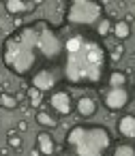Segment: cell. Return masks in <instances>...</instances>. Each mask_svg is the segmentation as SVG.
<instances>
[{
  "label": "cell",
  "instance_id": "1",
  "mask_svg": "<svg viewBox=\"0 0 135 156\" xmlns=\"http://www.w3.org/2000/svg\"><path fill=\"white\" fill-rule=\"evenodd\" d=\"M64 39L47 20H35L15 28L0 47L2 64L15 77H30L45 66H60Z\"/></svg>",
  "mask_w": 135,
  "mask_h": 156
},
{
  "label": "cell",
  "instance_id": "2",
  "mask_svg": "<svg viewBox=\"0 0 135 156\" xmlns=\"http://www.w3.org/2000/svg\"><path fill=\"white\" fill-rule=\"evenodd\" d=\"M62 81L73 88H101L109 71V54L94 34L73 32L64 39Z\"/></svg>",
  "mask_w": 135,
  "mask_h": 156
},
{
  "label": "cell",
  "instance_id": "3",
  "mask_svg": "<svg viewBox=\"0 0 135 156\" xmlns=\"http://www.w3.org/2000/svg\"><path fill=\"white\" fill-rule=\"evenodd\" d=\"M114 139L103 124H75L64 135L58 156H111Z\"/></svg>",
  "mask_w": 135,
  "mask_h": 156
},
{
  "label": "cell",
  "instance_id": "4",
  "mask_svg": "<svg viewBox=\"0 0 135 156\" xmlns=\"http://www.w3.org/2000/svg\"><path fill=\"white\" fill-rule=\"evenodd\" d=\"M105 17V5L99 0H71L64 5L62 24L71 26L75 32H90Z\"/></svg>",
  "mask_w": 135,
  "mask_h": 156
},
{
  "label": "cell",
  "instance_id": "5",
  "mask_svg": "<svg viewBox=\"0 0 135 156\" xmlns=\"http://www.w3.org/2000/svg\"><path fill=\"white\" fill-rule=\"evenodd\" d=\"M62 81V71L60 66H45V69H39L30 75V86L41 90L43 94L45 92H54L58 90V83Z\"/></svg>",
  "mask_w": 135,
  "mask_h": 156
},
{
  "label": "cell",
  "instance_id": "6",
  "mask_svg": "<svg viewBox=\"0 0 135 156\" xmlns=\"http://www.w3.org/2000/svg\"><path fill=\"white\" fill-rule=\"evenodd\" d=\"M47 103H49V111L54 115H58V118H69L75 111V98H73L71 90H67V88L54 90L49 94Z\"/></svg>",
  "mask_w": 135,
  "mask_h": 156
},
{
  "label": "cell",
  "instance_id": "7",
  "mask_svg": "<svg viewBox=\"0 0 135 156\" xmlns=\"http://www.w3.org/2000/svg\"><path fill=\"white\" fill-rule=\"evenodd\" d=\"M129 101H131V94H129L126 88H105V90H101V103L111 113L124 109L129 105Z\"/></svg>",
  "mask_w": 135,
  "mask_h": 156
},
{
  "label": "cell",
  "instance_id": "8",
  "mask_svg": "<svg viewBox=\"0 0 135 156\" xmlns=\"http://www.w3.org/2000/svg\"><path fill=\"white\" fill-rule=\"evenodd\" d=\"M2 7L9 15L22 17V15H28L30 11H35L37 7H41V2H37V0H5Z\"/></svg>",
  "mask_w": 135,
  "mask_h": 156
},
{
  "label": "cell",
  "instance_id": "9",
  "mask_svg": "<svg viewBox=\"0 0 135 156\" xmlns=\"http://www.w3.org/2000/svg\"><path fill=\"white\" fill-rule=\"evenodd\" d=\"M116 133H118V137L133 141L135 139V113H122L116 120Z\"/></svg>",
  "mask_w": 135,
  "mask_h": 156
},
{
  "label": "cell",
  "instance_id": "10",
  "mask_svg": "<svg viewBox=\"0 0 135 156\" xmlns=\"http://www.w3.org/2000/svg\"><path fill=\"white\" fill-rule=\"evenodd\" d=\"M37 150H39L41 156H56L60 147H58V143H56V139H54L52 133L41 130V133L37 135Z\"/></svg>",
  "mask_w": 135,
  "mask_h": 156
},
{
  "label": "cell",
  "instance_id": "11",
  "mask_svg": "<svg viewBox=\"0 0 135 156\" xmlns=\"http://www.w3.org/2000/svg\"><path fill=\"white\" fill-rule=\"evenodd\" d=\"M97 101L92 98V96H88V94H84V96H79L77 101H75V113L79 115V118H84V120H88V118H92L94 113H97Z\"/></svg>",
  "mask_w": 135,
  "mask_h": 156
},
{
  "label": "cell",
  "instance_id": "12",
  "mask_svg": "<svg viewBox=\"0 0 135 156\" xmlns=\"http://www.w3.org/2000/svg\"><path fill=\"white\" fill-rule=\"evenodd\" d=\"M126 81H129V75L124 71H109L105 77L107 88H126Z\"/></svg>",
  "mask_w": 135,
  "mask_h": 156
},
{
  "label": "cell",
  "instance_id": "13",
  "mask_svg": "<svg viewBox=\"0 0 135 156\" xmlns=\"http://www.w3.org/2000/svg\"><path fill=\"white\" fill-rule=\"evenodd\" d=\"M35 120H37V124L43 126V128H56V126H58V115H54V113L47 111V109H39L37 115H35Z\"/></svg>",
  "mask_w": 135,
  "mask_h": 156
},
{
  "label": "cell",
  "instance_id": "14",
  "mask_svg": "<svg viewBox=\"0 0 135 156\" xmlns=\"http://www.w3.org/2000/svg\"><path fill=\"white\" fill-rule=\"evenodd\" d=\"M131 26L124 22V20H118V22H114V26H111V34L116 37V41L118 43H122V41H126L129 37H131Z\"/></svg>",
  "mask_w": 135,
  "mask_h": 156
},
{
  "label": "cell",
  "instance_id": "15",
  "mask_svg": "<svg viewBox=\"0 0 135 156\" xmlns=\"http://www.w3.org/2000/svg\"><path fill=\"white\" fill-rule=\"evenodd\" d=\"M111 26H114V20H109V17L105 15V17L97 24V28L92 30V34H94L99 41H103V39H107V37L111 34Z\"/></svg>",
  "mask_w": 135,
  "mask_h": 156
},
{
  "label": "cell",
  "instance_id": "16",
  "mask_svg": "<svg viewBox=\"0 0 135 156\" xmlns=\"http://www.w3.org/2000/svg\"><path fill=\"white\" fill-rule=\"evenodd\" d=\"M26 101H28V105L32 107V109H39L43 103H45V94L41 92V90H37V88H28L26 90Z\"/></svg>",
  "mask_w": 135,
  "mask_h": 156
},
{
  "label": "cell",
  "instance_id": "17",
  "mask_svg": "<svg viewBox=\"0 0 135 156\" xmlns=\"http://www.w3.org/2000/svg\"><path fill=\"white\" fill-rule=\"evenodd\" d=\"M111 156H135V145L129 141H118L111 147Z\"/></svg>",
  "mask_w": 135,
  "mask_h": 156
},
{
  "label": "cell",
  "instance_id": "18",
  "mask_svg": "<svg viewBox=\"0 0 135 156\" xmlns=\"http://www.w3.org/2000/svg\"><path fill=\"white\" fill-rule=\"evenodd\" d=\"M0 98H2V107H5V109H15V107L20 105V101H22L20 94H9V92H2V94H0Z\"/></svg>",
  "mask_w": 135,
  "mask_h": 156
},
{
  "label": "cell",
  "instance_id": "19",
  "mask_svg": "<svg viewBox=\"0 0 135 156\" xmlns=\"http://www.w3.org/2000/svg\"><path fill=\"white\" fill-rule=\"evenodd\" d=\"M7 143H9V147H13V150H22L24 139H22V135H20L17 130H9V135H7Z\"/></svg>",
  "mask_w": 135,
  "mask_h": 156
},
{
  "label": "cell",
  "instance_id": "20",
  "mask_svg": "<svg viewBox=\"0 0 135 156\" xmlns=\"http://www.w3.org/2000/svg\"><path fill=\"white\" fill-rule=\"evenodd\" d=\"M15 130H17V133H24V130H28V122L20 120V122H17V126H15Z\"/></svg>",
  "mask_w": 135,
  "mask_h": 156
},
{
  "label": "cell",
  "instance_id": "21",
  "mask_svg": "<svg viewBox=\"0 0 135 156\" xmlns=\"http://www.w3.org/2000/svg\"><path fill=\"white\" fill-rule=\"evenodd\" d=\"M124 22H126V24L131 26V24L135 22V15H133V13H126V15H124Z\"/></svg>",
  "mask_w": 135,
  "mask_h": 156
},
{
  "label": "cell",
  "instance_id": "22",
  "mask_svg": "<svg viewBox=\"0 0 135 156\" xmlns=\"http://www.w3.org/2000/svg\"><path fill=\"white\" fill-rule=\"evenodd\" d=\"M122 54H124V45L118 43V45H116V56H122Z\"/></svg>",
  "mask_w": 135,
  "mask_h": 156
},
{
  "label": "cell",
  "instance_id": "23",
  "mask_svg": "<svg viewBox=\"0 0 135 156\" xmlns=\"http://www.w3.org/2000/svg\"><path fill=\"white\" fill-rule=\"evenodd\" d=\"M0 107H2V98H0Z\"/></svg>",
  "mask_w": 135,
  "mask_h": 156
}]
</instances>
